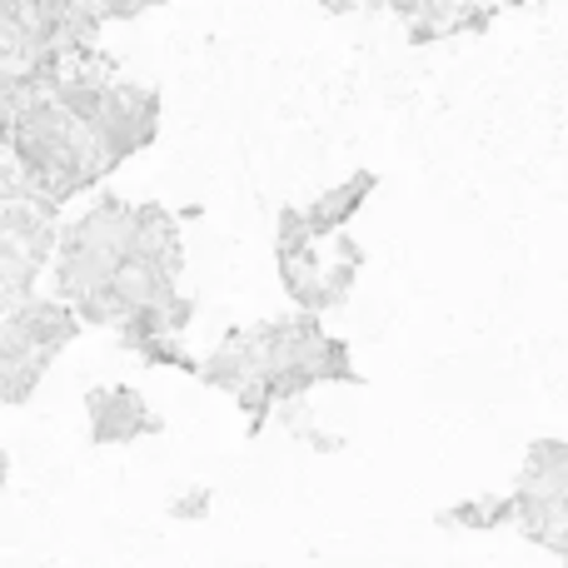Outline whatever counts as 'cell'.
<instances>
[{
    "instance_id": "277c9868",
    "label": "cell",
    "mask_w": 568,
    "mask_h": 568,
    "mask_svg": "<svg viewBox=\"0 0 568 568\" xmlns=\"http://www.w3.org/2000/svg\"><path fill=\"white\" fill-rule=\"evenodd\" d=\"M205 509H210V489H190L185 499L170 504V514H175V519H205Z\"/></svg>"
},
{
    "instance_id": "6da1fadb",
    "label": "cell",
    "mask_w": 568,
    "mask_h": 568,
    "mask_svg": "<svg viewBox=\"0 0 568 568\" xmlns=\"http://www.w3.org/2000/svg\"><path fill=\"white\" fill-rule=\"evenodd\" d=\"M90 409V439L95 444H130L140 434H160V419L145 409L135 389L125 384H110V389H90L85 399Z\"/></svg>"
},
{
    "instance_id": "5b68a950",
    "label": "cell",
    "mask_w": 568,
    "mask_h": 568,
    "mask_svg": "<svg viewBox=\"0 0 568 568\" xmlns=\"http://www.w3.org/2000/svg\"><path fill=\"white\" fill-rule=\"evenodd\" d=\"M6 469H10V464H6V454H0V489H6Z\"/></svg>"
},
{
    "instance_id": "7a4b0ae2",
    "label": "cell",
    "mask_w": 568,
    "mask_h": 568,
    "mask_svg": "<svg viewBox=\"0 0 568 568\" xmlns=\"http://www.w3.org/2000/svg\"><path fill=\"white\" fill-rule=\"evenodd\" d=\"M369 190H374V175L369 170H354L344 185H334V190H324L320 200H314L310 210H304V225H310V235L314 240H329V235H344V225L354 220V210L369 200Z\"/></svg>"
},
{
    "instance_id": "3957f363",
    "label": "cell",
    "mask_w": 568,
    "mask_h": 568,
    "mask_svg": "<svg viewBox=\"0 0 568 568\" xmlns=\"http://www.w3.org/2000/svg\"><path fill=\"white\" fill-rule=\"evenodd\" d=\"M514 519V499H474L459 504L454 514H444V524H464V529H499Z\"/></svg>"
}]
</instances>
